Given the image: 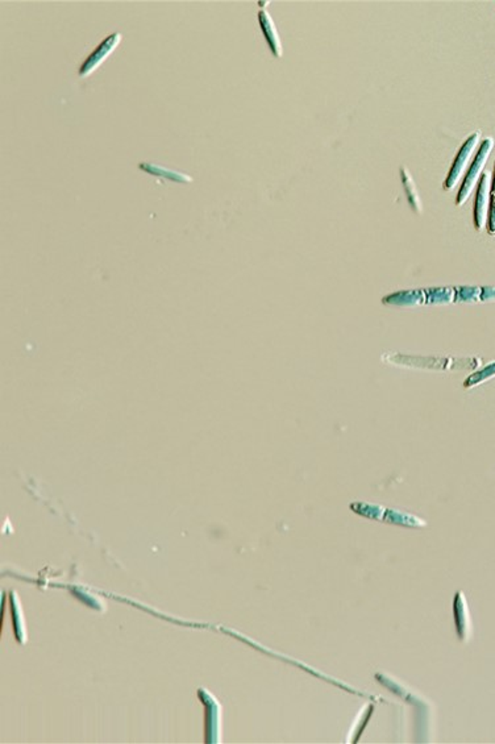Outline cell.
Instances as JSON below:
<instances>
[{
  "mask_svg": "<svg viewBox=\"0 0 495 744\" xmlns=\"http://www.w3.org/2000/svg\"><path fill=\"white\" fill-rule=\"evenodd\" d=\"M487 234L495 236V165L493 179H491V191H490V207L487 215Z\"/></svg>",
  "mask_w": 495,
  "mask_h": 744,
  "instance_id": "12",
  "label": "cell"
},
{
  "mask_svg": "<svg viewBox=\"0 0 495 744\" xmlns=\"http://www.w3.org/2000/svg\"><path fill=\"white\" fill-rule=\"evenodd\" d=\"M120 41H122V33H119V32H115L112 35H110L108 38H105L95 47V50L88 56L86 61L82 64V67L79 69V76L81 78H87V76H91L96 69L100 67L105 59L112 55V52L120 44Z\"/></svg>",
  "mask_w": 495,
  "mask_h": 744,
  "instance_id": "4",
  "label": "cell"
},
{
  "mask_svg": "<svg viewBox=\"0 0 495 744\" xmlns=\"http://www.w3.org/2000/svg\"><path fill=\"white\" fill-rule=\"evenodd\" d=\"M495 377V361L489 364L487 367H484L482 370L477 372L474 374H472L470 377L467 378L464 384L465 389H472V387H477L479 384H482L484 381H487L490 378Z\"/></svg>",
  "mask_w": 495,
  "mask_h": 744,
  "instance_id": "10",
  "label": "cell"
},
{
  "mask_svg": "<svg viewBox=\"0 0 495 744\" xmlns=\"http://www.w3.org/2000/svg\"><path fill=\"white\" fill-rule=\"evenodd\" d=\"M269 1H260V7H267Z\"/></svg>",
  "mask_w": 495,
  "mask_h": 744,
  "instance_id": "13",
  "label": "cell"
},
{
  "mask_svg": "<svg viewBox=\"0 0 495 744\" xmlns=\"http://www.w3.org/2000/svg\"><path fill=\"white\" fill-rule=\"evenodd\" d=\"M424 302H426L424 290L394 292L389 297L383 298L385 304H392V306H415V304H420Z\"/></svg>",
  "mask_w": 495,
  "mask_h": 744,
  "instance_id": "7",
  "label": "cell"
},
{
  "mask_svg": "<svg viewBox=\"0 0 495 744\" xmlns=\"http://www.w3.org/2000/svg\"><path fill=\"white\" fill-rule=\"evenodd\" d=\"M258 23H260V27L262 29L264 36L267 38V44H269V47H270L273 56L276 57V58L282 57V53H284L282 42H281L279 35H278L276 24H274L270 13L267 10H261L258 12Z\"/></svg>",
  "mask_w": 495,
  "mask_h": 744,
  "instance_id": "5",
  "label": "cell"
},
{
  "mask_svg": "<svg viewBox=\"0 0 495 744\" xmlns=\"http://www.w3.org/2000/svg\"><path fill=\"white\" fill-rule=\"evenodd\" d=\"M426 292V302L427 303H435V304H443V303H450L455 302L456 292L455 289L446 287V289H429Z\"/></svg>",
  "mask_w": 495,
  "mask_h": 744,
  "instance_id": "9",
  "label": "cell"
},
{
  "mask_svg": "<svg viewBox=\"0 0 495 744\" xmlns=\"http://www.w3.org/2000/svg\"><path fill=\"white\" fill-rule=\"evenodd\" d=\"M479 142H481V132L476 131V132L472 133L467 137V142L462 144V147L458 151L452 168L449 170L447 179H446V182L443 185V188H444L446 191H450L458 183H460V181L465 174V169H467L469 162H470L472 157L476 153Z\"/></svg>",
  "mask_w": 495,
  "mask_h": 744,
  "instance_id": "2",
  "label": "cell"
},
{
  "mask_svg": "<svg viewBox=\"0 0 495 744\" xmlns=\"http://www.w3.org/2000/svg\"><path fill=\"white\" fill-rule=\"evenodd\" d=\"M491 179L493 174L490 171H484L477 185L476 200H474V228L481 232L487 224V215L490 207V191H491Z\"/></svg>",
  "mask_w": 495,
  "mask_h": 744,
  "instance_id": "3",
  "label": "cell"
},
{
  "mask_svg": "<svg viewBox=\"0 0 495 744\" xmlns=\"http://www.w3.org/2000/svg\"><path fill=\"white\" fill-rule=\"evenodd\" d=\"M140 169L144 170L148 174L169 179V181L178 182V183H187V182L192 181L190 176H187V174H181L178 171H174V170L168 169V168H163V166H160L157 164H151V162L140 164Z\"/></svg>",
  "mask_w": 495,
  "mask_h": 744,
  "instance_id": "8",
  "label": "cell"
},
{
  "mask_svg": "<svg viewBox=\"0 0 495 744\" xmlns=\"http://www.w3.org/2000/svg\"><path fill=\"white\" fill-rule=\"evenodd\" d=\"M400 178H402V185H403V189H404V193H406L409 206L419 215L423 211L421 199H420L419 191L417 189L415 181L412 178V176H411V173H409L407 168H400Z\"/></svg>",
  "mask_w": 495,
  "mask_h": 744,
  "instance_id": "6",
  "label": "cell"
},
{
  "mask_svg": "<svg viewBox=\"0 0 495 744\" xmlns=\"http://www.w3.org/2000/svg\"><path fill=\"white\" fill-rule=\"evenodd\" d=\"M455 292V302H477L481 301L482 287H456Z\"/></svg>",
  "mask_w": 495,
  "mask_h": 744,
  "instance_id": "11",
  "label": "cell"
},
{
  "mask_svg": "<svg viewBox=\"0 0 495 744\" xmlns=\"http://www.w3.org/2000/svg\"><path fill=\"white\" fill-rule=\"evenodd\" d=\"M493 148H494V140L491 137H486L485 140H482L479 144L476 157L470 164L467 176L461 183V188L458 190V198H456V205L458 207L462 206L467 199L470 198L473 190L476 189V185H478V181L484 174V168L490 157Z\"/></svg>",
  "mask_w": 495,
  "mask_h": 744,
  "instance_id": "1",
  "label": "cell"
}]
</instances>
